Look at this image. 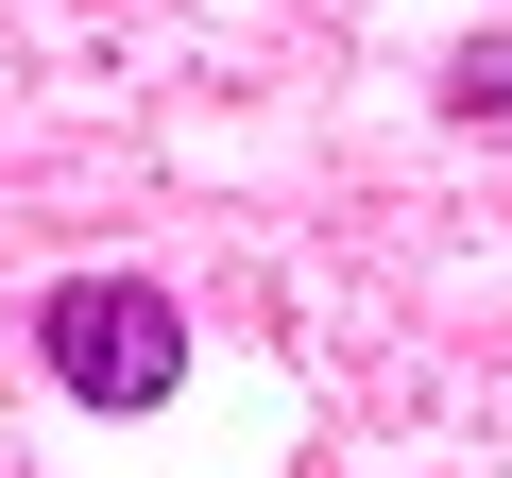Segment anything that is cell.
<instances>
[{
	"mask_svg": "<svg viewBox=\"0 0 512 478\" xmlns=\"http://www.w3.org/2000/svg\"><path fill=\"white\" fill-rule=\"evenodd\" d=\"M35 359L69 410H171L188 393V308L154 274H52L35 291Z\"/></svg>",
	"mask_w": 512,
	"mask_h": 478,
	"instance_id": "1",
	"label": "cell"
},
{
	"mask_svg": "<svg viewBox=\"0 0 512 478\" xmlns=\"http://www.w3.org/2000/svg\"><path fill=\"white\" fill-rule=\"evenodd\" d=\"M444 120H512V35H461L444 52Z\"/></svg>",
	"mask_w": 512,
	"mask_h": 478,
	"instance_id": "2",
	"label": "cell"
}]
</instances>
